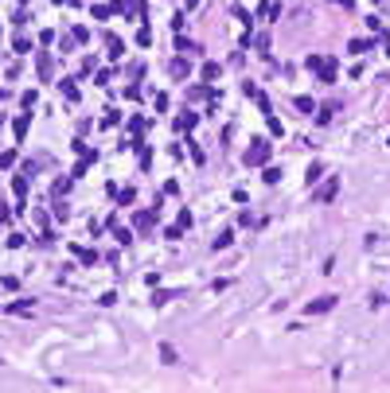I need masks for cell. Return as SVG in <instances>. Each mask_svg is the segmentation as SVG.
Masks as SVG:
<instances>
[{"label": "cell", "instance_id": "1", "mask_svg": "<svg viewBox=\"0 0 390 393\" xmlns=\"http://www.w3.org/2000/svg\"><path fill=\"white\" fill-rule=\"evenodd\" d=\"M270 156H273L270 140H266V136H254V140H250V148H246V168H266V164H270Z\"/></svg>", "mask_w": 390, "mask_h": 393}, {"label": "cell", "instance_id": "2", "mask_svg": "<svg viewBox=\"0 0 390 393\" xmlns=\"http://www.w3.org/2000/svg\"><path fill=\"white\" fill-rule=\"evenodd\" d=\"M304 66L320 74V82H324V86H332V82H336V58H324V55H308V58H304Z\"/></svg>", "mask_w": 390, "mask_h": 393}, {"label": "cell", "instance_id": "3", "mask_svg": "<svg viewBox=\"0 0 390 393\" xmlns=\"http://www.w3.org/2000/svg\"><path fill=\"white\" fill-rule=\"evenodd\" d=\"M336 304H340V296H332V292L328 296H316L312 304H304V316H324V311H332Z\"/></svg>", "mask_w": 390, "mask_h": 393}, {"label": "cell", "instance_id": "4", "mask_svg": "<svg viewBox=\"0 0 390 393\" xmlns=\"http://www.w3.org/2000/svg\"><path fill=\"white\" fill-rule=\"evenodd\" d=\"M133 222H137V230H141V233H149V230H152V222H156V214H152V210H137Z\"/></svg>", "mask_w": 390, "mask_h": 393}, {"label": "cell", "instance_id": "5", "mask_svg": "<svg viewBox=\"0 0 390 393\" xmlns=\"http://www.w3.org/2000/svg\"><path fill=\"white\" fill-rule=\"evenodd\" d=\"M336 191H340V179H328L324 187L316 191V199H320V203H328V199H336Z\"/></svg>", "mask_w": 390, "mask_h": 393}, {"label": "cell", "instance_id": "6", "mask_svg": "<svg viewBox=\"0 0 390 393\" xmlns=\"http://www.w3.org/2000/svg\"><path fill=\"white\" fill-rule=\"evenodd\" d=\"M105 51H109V58H121L125 55V43H121L117 35H105Z\"/></svg>", "mask_w": 390, "mask_h": 393}, {"label": "cell", "instance_id": "7", "mask_svg": "<svg viewBox=\"0 0 390 393\" xmlns=\"http://www.w3.org/2000/svg\"><path fill=\"white\" fill-rule=\"evenodd\" d=\"M336 109H340V105H336V102L320 105V109H316V125H328V121H332V113H336Z\"/></svg>", "mask_w": 390, "mask_h": 393}, {"label": "cell", "instance_id": "8", "mask_svg": "<svg viewBox=\"0 0 390 393\" xmlns=\"http://www.w3.org/2000/svg\"><path fill=\"white\" fill-rule=\"evenodd\" d=\"M195 121H199V117H195L191 109H187L183 117H176V129H180V132H191V129H195Z\"/></svg>", "mask_w": 390, "mask_h": 393}, {"label": "cell", "instance_id": "9", "mask_svg": "<svg viewBox=\"0 0 390 393\" xmlns=\"http://www.w3.org/2000/svg\"><path fill=\"white\" fill-rule=\"evenodd\" d=\"M371 47H375V39H351L347 51H351V55H363V51H371Z\"/></svg>", "mask_w": 390, "mask_h": 393}, {"label": "cell", "instance_id": "10", "mask_svg": "<svg viewBox=\"0 0 390 393\" xmlns=\"http://www.w3.org/2000/svg\"><path fill=\"white\" fill-rule=\"evenodd\" d=\"M234 242V230H223V233H215V242H211V249H226Z\"/></svg>", "mask_w": 390, "mask_h": 393}, {"label": "cell", "instance_id": "11", "mask_svg": "<svg viewBox=\"0 0 390 393\" xmlns=\"http://www.w3.org/2000/svg\"><path fill=\"white\" fill-rule=\"evenodd\" d=\"M12 191H16V195H20V199L28 195V172H20V175H16V179H12Z\"/></svg>", "mask_w": 390, "mask_h": 393}, {"label": "cell", "instance_id": "12", "mask_svg": "<svg viewBox=\"0 0 390 393\" xmlns=\"http://www.w3.org/2000/svg\"><path fill=\"white\" fill-rule=\"evenodd\" d=\"M8 311L12 316H31V300H16V304H8Z\"/></svg>", "mask_w": 390, "mask_h": 393}, {"label": "cell", "instance_id": "13", "mask_svg": "<svg viewBox=\"0 0 390 393\" xmlns=\"http://www.w3.org/2000/svg\"><path fill=\"white\" fill-rule=\"evenodd\" d=\"M324 175V164H308V172H304V179H308V187H312L316 179Z\"/></svg>", "mask_w": 390, "mask_h": 393}, {"label": "cell", "instance_id": "14", "mask_svg": "<svg viewBox=\"0 0 390 393\" xmlns=\"http://www.w3.org/2000/svg\"><path fill=\"white\" fill-rule=\"evenodd\" d=\"M293 105H297L300 113H312V109H316V102H312V98H308V94H300V98H297V102H293Z\"/></svg>", "mask_w": 390, "mask_h": 393}, {"label": "cell", "instance_id": "15", "mask_svg": "<svg viewBox=\"0 0 390 393\" xmlns=\"http://www.w3.org/2000/svg\"><path fill=\"white\" fill-rule=\"evenodd\" d=\"M75 253H78V261H82V265H94V261H98V253H94V249H82V246H75Z\"/></svg>", "mask_w": 390, "mask_h": 393}, {"label": "cell", "instance_id": "16", "mask_svg": "<svg viewBox=\"0 0 390 393\" xmlns=\"http://www.w3.org/2000/svg\"><path fill=\"white\" fill-rule=\"evenodd\" d=\"M35 62H39V78L47 82V78H51V58H47V55H39Z\"/></svg>", "mask_w": 390, "mask_h": 393}, {"label": "cell", "instance_id": "17", "mask_svg": "<svg viewBox=\"0 0 390 393\" xmlns=\"http://www.w3.org/2000/svg\"><path fill=\"white\" fill-rule=\"evenodd\" d=\"M12 132H16V136H20V140H24V136H28V117H16Z\"/></svg>", "mask_w": 390, "mask_h": 393}, {"label": "cell", "instance_id": "18", "mask_svg": "<svg viewBox=\"0 0 390 393\" xmlns=\"http://www.w3.org/2000/svg\"><path fill=\"white\" fill-rule=\"evenodd\" d=\"M71 35H75V43H90V28H82V24H78Z\"/></svg>", "mask_w": 390, "mask_h": 393}, {"label": "cell", "instance_id": "19", "mask_svg": "<svg viewBox=\"0 0 390 393\" xmlns=\"http://www.w3.org/2000/svg\"><path fill=\"white\" fill-rule=\"evenodd\" d=\"M62 94H67V102H78V86H75V82H71V78L62 82Z\"/></svg>", "mask_w": 390, "mask_h": 393}, {"label": "cell", "instance_id": "20", "mask_svg": "<svg viewBox=\"0 0 390 393\" xmlns=\"http://www.w3.org/2000/svg\"><path fill=\"white\" fill-rule=\"evenodd\" d=\"M191 70V66H187V62H183V58H176V62H172V78H183V74Z\"/></svg>", "mask_w": 390, "mask_h": 393}, {"label": "cell", "instance_id": "21", "mask_svg": "<svg viewBox=\"0 0 390 393\" xmlns=\"http://www.w3.org/2000/svg\"><path fill=\"white\" fill-rule=\"evenodd\" d=\"M203 78L215 82V78H219V62H203Z\"/></svg>", "mask_w": 390, "mask_h": 393}, {"label": "cell", "instance_id": "22", "mask_svg": "<svg viewBox=\"0 0 390 393\" xmlns=\"http://www.w3.org/2000/svg\"><path fill=\"white\" fill-rule=\"evenodd\" d=\"M160 358H164V362H168V366H176V350L168 347V343H160Z\"/></svg>", "mask_w": 390, "mask_h": 393}, {"label": "cell", "instance_id": "23", "mask_svg": "<svg viewBox=\"0 0 390 393\" xmlns=\"http://www.w3.org/2000/svg\"><path fill=\"white\" fill-rule=\"evenodd\" d=\"M59 51H62V55H71V51H75V35H62V39H59Z\"/></svg>", "mask_w": 390, "mask_h": 393}, {"label": "cell", "instance_id": "24", "mask_svg": "<svg viewBox=\"0 0 390 393\" xmlns=\"http://www.w3.org/2000/svg\"><path fill=\"white\" fill-rule=\"evenodd\" d=\"M172 296H176V292H152V304L160 307V304H168V300H172Z\"/></svg>", "mask_w": 390, "mask_h": 393}, {"label": "cell", "instance_id": "25", "mask_svg": "<svg viewBox=\"0 0 390 393\" xmlns=\"http://www.w3.org/2000/svg\"><path fill=\"white\" fill-rule=\"evenodd\" d=\"M137 43L149 47V43H152V31H149V28H141V31H137Z\"/></svg>", "mask_w": 390, "mask_h": 393}, {"label": "cell", "instance_id": "26", "mask_svg": "<svg viewBox=\"0 0 390 393\" xmlns=\"http://www.w3.org/2000/svg\"><path fill=\"white\" fill-rule=\"evenodd\" d=\"M117 199H121V206H125V203H133V199H137V191L125 187V191H117Z\"/></svg>", "mask_w": 390, "mask_h": 393}, {"label": "cell", "instance_id": "27", "mask_svg": "<svg viewBox=\"0 0 390 393\" xmlns=\"http://www.w3.org/2000/svg\"><path fill=\"white\" fill-rule=\"evenodd\" d=\"M16 164V152H0V168H12Z\"/></svg>", "mask_w": 390, "mask_h": 393}, {"label": "cell", "instance_id": "28", "mask_svg": "<svg viewBox=\"0 0 390 393\" xmlns=\"http://www.w3.org/2000/svg\"><path fill=\"white\" fill-rule=\"evenodd\" d=\"M266 183H281V172L277 168H266Z\"/></svg>", "mask_w": 390, "mask_h": 393}, {"label": "cell", "instance_id": "29", "mask_svg": "<svg viewBox=\"0 0 390 393\" xmlns=\"http://www.w3.org/2000/svg\"><path fill=\"white\" fill-rule=\"evenodd\" d=\"M180 233H183V226H168V230H164V238H168V242H176Z\"/></svg>", "mask_w": 390, "mask_h": 393}, {"label": "cell", "instance_id": "30", "mask_svg": "<svg viewBox=\"0 0 390 393\" xmlns=\"http://www.w3.org/2000/svg\"><path fill=\"white\" fill-rule=\"evenodd\" d=\"M109 8H113V12H129V0H113Z\"/></svg>", "mask_w": 390, "mask_h": 393}, {"label": "cell", "instance_id": "31", "mask_svg": "<svg viewBox=\"0 0 390 393\" xmlns=\"http://www.w3.org/2000/svg\"><path fill=\"white\" fill-rule=\"evenodd\" d=\"M4 222H8V210H4V206H0V226H4Z\"/></svg>", "mask_w": 390, "mask_h": 393}, {"label": "cell", "instance_id": "32", "mask_svg": "<svg viewBox=\"0 0 390 393\" xmlns=\"http://www.w3.org/2000/svg\"><path fill=\"white\" fill-rule=\"evenodd\" d=\"M195 4H199V0H187V8H195Z\"/></svg>", "mask_w": 390, "mask_h": 393}, {"label": "cell", "instance_id": "33", "mask_svg": "<svg viewBox=\"0 0 390 393\" xmlns=\"http://www.w3.org/2000/svg\"><path fill=\"white\" fill-rule=\"evenodd\" d=\"M24 4H28V0H24Z\"/></svg>", "mask_w": 390, "mask_h": 393}, {"label": "cell", "instance_id": "34", "mask_svg": "<svg viewBox=\"0 0 390 393\" xmlns=\"http://www.w3.org/2000/svg\"><path fill=\"white\" fill-rule=\"evenodd\" d=\"M375 4H378V0H375Z\"/></svg>", "mask_w": 390, "mask_h": 393}]
</instances>
